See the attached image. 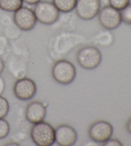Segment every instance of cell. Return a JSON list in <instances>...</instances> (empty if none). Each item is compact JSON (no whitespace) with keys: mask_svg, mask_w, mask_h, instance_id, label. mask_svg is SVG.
<instances>
[{"mask_svg":"<svg viewBox=\"0 0 131 146\" xmlns=\"http://www.w3.org/2000/svg\"><path fill=\"white\" fill-rule=\"evenodd\" d=\"M30 137L38 146H51L55 143V129L44 120L33 124L30 131Z\"/></svg>","mask_w":131,"mask_h":146,"instance_id":"6da1fadb","label":"cell"},{"mask_svg":"<svg viewBox=\"0 0 131 146\" xmlns=\"http://www.w3.org/2000/svg\"><path fill=\"white\" fill-rule=\"evenodd\" d=\"M76 59L83 69L92 70L97 68L101 64L102 55L97 47L88 45L78 50Z\"/></svg>","mask_w":131,"mask_h":146,"instance_id":"7a4b0ae2","label":"cell"},{"mask_svg":"<svg viewBox=\"0 0 131 146\" xmlns=\"http://www.w3.org/2000/svg\"><path fill=\"white\" fill-rule=\"evenodd\" d=\"M76 68L71 62L60 59L54 64L52 68V76L55 81L63 85L72 83L76 77Z\"/></svg>","mask_w":131,"mask_h":146,"instance_id":"3957f363","label":"cell"},{"mask_svg":"<svg viewBox=\"0 0 131 146\" xmlns=\"http://www.w3.org/2000/svg\"><path fill=\"white\" fill-rule=\"evenodd\" d=\"M33 12L37 21L45 25L55 24L60 16V12L52 2L49 1H40L35 5Z\"/></svg>","mask_w":131,"mask_h":146,"instance_id":"277c9868","label":"cell"},{"mask_svg":"<svg viewBox=\"0 0 131 146\" xmlns=\"http://www.w3.org/2000/svg\"><path fill=\"white\" fill-rule=\"evenodd\" d=\"M97 16L100 25L103 29L108 31L117 29L122 23L120 11L109 5L100 9Z\"/></svg>","mask_w":131,"mask_h":146,"instance_id":"5b68a950","label":"cell"},{"mask_svg":"<svg viewBox=\"0 0 131 146\" xmlns=\"http://www.w3.org/2000/svg\"><path fill=\"white\" fill-rule=\"evenodd\" d=\"M13 21L20 31L27 32L34 29L37 20L33 10L28 7L22 6L14 12Z\"/></svg>","mask_w":131,"mask_h":146,"instance_id":"8992f818","label":"cell"},{"mask_svg":"<svg viewBox=\"0 0 131 146\" xmlns=\"http://www.w3.org/2000/svg\"><path fill=\"white\" fill-rule=\"evenodd\" d=\"M113 134V125L105 120H98L94 122L88 129L90 139L99 144H104L112 137Z\"/></svg>","mask_w":131,"mask_h":146,"instance_id":"52a82bcc","label":"cell"},{"mask_svg":"<svg viewBox=\"0 0 131 146\" xmlns=\"http://www.w3.org/2000/svg\"><path fill=\"white\" fill-rule=\"evenodd\" d=\"M100 9V0H77L75 11L79 19L90 21L97 16Z\"/></svg>","mask_w":131,"mask_h":146,"instance_id":"ba28073f","label":"cell"},{"mask_svg":"<svg viewBox=\"0 0 131 146\" xmlns=\"http://www.w3.org/2000/svg\"><path fill=\"white\" fill-rule=\"evenodd\" d=\"M14 94L21 100H29L33 98L37 92L36 83L33 80L28 77L17 79L14 85Z\"/></svg>","mask_w":131,"mask_h":146,"instance_id":"9c48e42d","label":"cell"},{"mask_svg":"<svg viewBox=\"0 0 131 146\" xmlns=\"http://www.w3.org/2000/svg\"><path fill=\"white\" fill-rule=\"evenodd\" d=\"M77 138L76 130L69 125H60L55 129V142L58 145H74L76 143Z\"/></svg>","mask_w":131,"mask_h":146,"instance_id":"30bf717a","label":"cell"},{"mask_svg":"<svg viewBox=\"0 0 131 146\" xmlns=\"http://www.w3.org/2000/svg\"><path fill=\"white\" fill-rule=\"evenodd\" d=\"M46 115V106L39 101H33L29 103L25 112L26 120L32 124L44 121Z\"/></svg>","mask_w":131,"mask_h":146,"instance_id":"8fae6325","label":"cell"},{"mask_svg":"<svg viewBox=\"0 0 131 146\" xmlns=\"http://www.w3.org/2000/svg\"><path fill=\"white\" fill-rule=\"evenodd\" d=\"M94 41L98 46L106 48L113 44L115 41V36L111 31L104 29L95 34L94 37Z\"/></svg>","mask_w":131,"mask_h":146,"instance_id":"7c38bea8","label":"cell"},{"mask_svg":"<svg viewBox=\"0 0 131 146\" xmlns=\"http://www.w3.org/2000/svg\"><path fill=\"white\" fill-rule=\"evenodd\" d=\"M77 0H52V3L62 13H69L74 11Z\"/></svg>","mask_w":131,"mask_h":146,"instance_id":"4fadbf2b","label":"cell"},{"mask_svg":"<svg viewBox=\"0 0 131 146\" xmlns=\"http://www.w3.org/2000/svg\"><path fill=\"white\" fill-rule=\"evenodd\" d=\"M22 0H0V9L8 12H14L23 6Z\"/></svg>","mask_w":131,"mask_h":146,"instance_id":"5bb4252c","label":"cell"},{"mask_svg":"<svg viewBox=\"0 0 131 146\" xmlns=\"http://www.w3.org/2000/svg\"><path fill=\"white\" fill-rule=\"evenodd\" d=\"M10 111V104L6 98L0 95V119H5Z\"/></svg>","mask_w":131,"mask_h":146,"instance_id":"9a60e30c","label":"cell"},{"mask_svg":"<svg viewBox=\"0 0 131 146\" xmlns=\"http://www.w3.org/2000/svg\"><path fill=\"white\" fill-rule=\"evenodd\" d=\"M120 11L122 23H124L126 25H131V3Z\"/></svg>","mask_w":131,"mask_h":146,"instance_id":"2e32d148","label":"cell"},{"mask_svg":"<svg viewBox=\"0 0 131 146\" xmlns=\"http://www.w3.org/2000/svg\"><path fill=\"white\" fill-rule=\"evenodd\" d=\"M10 131V125L5 119H0V140L7 137Z\"/></svg>","mask_w":131,"mask_h":146,"instance_id":"e0dca14e","label":"cell"},{"mask_svg":"<svg viewBox=\"0 0 131 146\" xmlns=\"http://www.w3.org/2000/svg\"><path fill=\"white\" fill-rule=\"evenodd\" d=\"M108 5L115 9L121 11L130 3V0H107Z\"/></svg>","mask_w":131,"mask_h":146,"instance_id":"ac0fdd59","label":"cell"},{"mask_svg":"<svg viewBox=\"0 0 131 146\" xmlns=\"http://www.w3.org/2000/svg\"><path fill=\"white\" fill-rule=\"evenodd\" d=\"M7 46H8L7 39L3 36H0V56L5 54Z\"/></svg>","mask_w":131,"mask_h":146,"instance_id":"d6986e66","label":"cell"},{"mask_svg":"<svg viewBox=\"0 0 131 146\" xmlns=\"http://www.w3.org/2000/svg\"><path fill=\"white\" fill-rule=\"evenodd\" d=\"M103 145L104 146H122L123 144L120 140L115 138H111L108 140L106 142H105Z\"/></svg>","mask_w":131,"mask_h":146,"instance_id":"ffe728a7","label":"cell"},{"mask_svg":"<svg viewBox=\"0 0 131 146\" xmlns=\"http://www.w3.org/2000/svg\"><path fill=\"white\" fill-rule=\"evenodd\" d=\"M5 81L3 78L0 75V95L3 94L5 90Z\"/></svg>","mask_w":131,"mask_h":146,"instance_id":"44dd1931","label":"cell"},{"mask_svg":"<svg viewBox=\"0 0 131 146\" xmlns=\"http://www.w3.org/2000/svg\"><path fill=\"white\" fill-rule=\"evenodd\" d=\"M22 1H23V3L29 5H35L42 0H22Z\"/></svg>","mask_w":131,"mask_h":146,"instance_id":"7402d4cb","label":"cell"},{"mask_svg":"<svg viewBox=\"0 0 131 146\" xmlns=\"http://www.w3.org/2000/svg\"><path fill=\"white\" fill-rule=\"evenodd\" d=\"M5 68V64L3 59L0 57V75L3 72Z\"/></svg>","mask_w":131,"mask_h":146,"instance_id":"603a6c76","label":"cell"},{"mask_svg":"<svg viewBox=\"0 0 131 146\" xmlns=\"http://www.w3.org/2000/svg\"><path fill=\"white\" fill-rule=\"evenodd\" d=\"M126 129H127L128 133H129L131 135V118L127 122V124H126Z\"/></svg>","mask_w":131,"mask_h":146,"instance_id":"cb8c5ba5","label":"cell"},{"mask_svg":"<svg viewBox=\"0 0 131 146\" xmlns=\"http://www.w3.org/2000/svg\"><path fill=\"white\" fill-rule=\"evenodd\" d=\"M130 3H131V0H130Z\"/></svg>","mask_w":131,"mask_h":146,"instance_id":"d4e9b609","label":"cell"}]
</instances>
